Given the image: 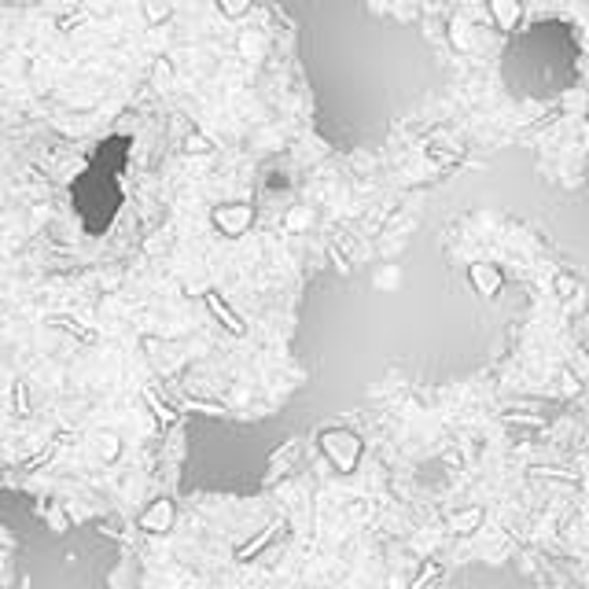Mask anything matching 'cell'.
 <instances>
[{"label": "cell", "instance_id": "obj_4", "mask_svg": "<svg viewBox=\"0 0 589 589\" xmlns=\"http://www.w3.org/2000/svg\"><path fill=\"white\" fill-rule=\"evenodd\" d=\"M479 523H483V508H464V512H457V516L453 519H449V527H453L457 534H471V530H475L479 527Z\"/></svg>", "mask_w": 589, "mask_h": 589}, {"label": "cell", "instance_id": "obj_8", "mask_svg": "<svg viewBox=\"0 0 589 589\" xmlns=\"http://www.w3.org/2000/svg\"><path fill=\"white\" fill-rule=\"evenodd\" d=\"M556 291H560V295H571V291H575V280H571V276H556Z\"/></svg>", "mask_w": 589, "mask_h": 589}, {"label": "cell", "instance_id": "obj_5", "mask_svg": "<svg viewBox=\"0 0 589 589\" xmlns=\"http://www.w3.org/2000/svg\"><path fill=\"white\" fill-rule=\"evenodd\" d=\"M210 306L218 309V317H221V320H225V324H229L232 331H243V324H240V320H236V313H232L229 306H221V298H218V295H210Z\"/></svg>", "mask_w": 589, "mask_h": 589}, {"label": "cell", "instance_id": "obj_9", "mask_svg": "<svg viewBox=\"0 0 589 589\" xmlns=\"http://www.w3.org/2000/svg\"><path fill=\"white\" fill-rule=\"evenodd\" d=\"M23 589H30V578H23Z\"/></svg>", "mask_w": 589, "mask_h": 589}, {"label": "cell", "instance_id": "obj_10", "mask_svg": "<svg viewBox=\"0 0 589 589\" xmlns=\"http://www.w3.org/2000/svg\"><path fill=\"white\" fill-rule=\"evenodd\" d=\"M586 122H589V114H586Z\"/></svg>", "mask_w": 589, "mask_h": 589}, {"label": "cell", "instance_id": "obj_2", "mask_svg": "<svg viewBox=\"0 0 589 589\" xmlns=\"http://www.w3.org/2000/svg\"><path fill=\"white\" fill-rule=\"evenodd\" d=\"M468 280L475 284V291H479V295H497V291H501V284H505V276H501L497 265L475 262V265L468 269Z\"/></svg>", "mask_w": 589, "mask_h": 589}, {"label": "cell", "instance_id": "obj_7", "mask_svg": "<svg viewBox=\"0 0 589 589\" xmlns=\"http://www.w3.org/2000/svg\"><path fill=\"white\" fill-rule=\"evenodd\" d=\"M273 530H276V523H273V527H265V534H262V538H254V541L247 545V549H240V560H247V556H251V552H258V549H262V545H265V541H269V538H273Z\"/></svg>", "mask_w": 589, "mask_h": 589}, {"label": "cell", "instance_id": "obj_1", "mask_svg": "<svg viewBox=\"0 0 589 589\" xmlns=\"http://www.w3.org/2000/svg\"><path fill=\"white\" fill-rule=\"evenodd\" d=\"M324 449L335 457L339 468H353V460L361 457V442L350 431H331V435H324Z\"/></svg>", "mask_w": 589, "mask_h": 589}, {"label": "cell", "instance_id": "obj_3", "mask_svg": "<svg viewBox=\"0 0 589 589\" xmlns=\"http://www.w3.org/2000/svg\"><path fill=\"white\" fill-rule=\"evenodd\" d=\"M490 15L497 19L501 30H512V23L519 19V4L516 0H494V4H490Z\"/></svg>", "mask_w": 589, "mask_h": 589}, {"label": "cell", "instance_id": "obj_6", "mask_svg": "<svg viewBox=\"0 0 589 589\" xmlns=\"http://www.w3.org/2000/svg\"><path fill=\"white\" fill-rule=\"evenodd\" d=\"M449 37H453V45H457V48H468V45H471L468 26L460 23V19H453V23H449Z\"/></svg>", "mask_w": 589, "mask_h": 589}]
</instances>
